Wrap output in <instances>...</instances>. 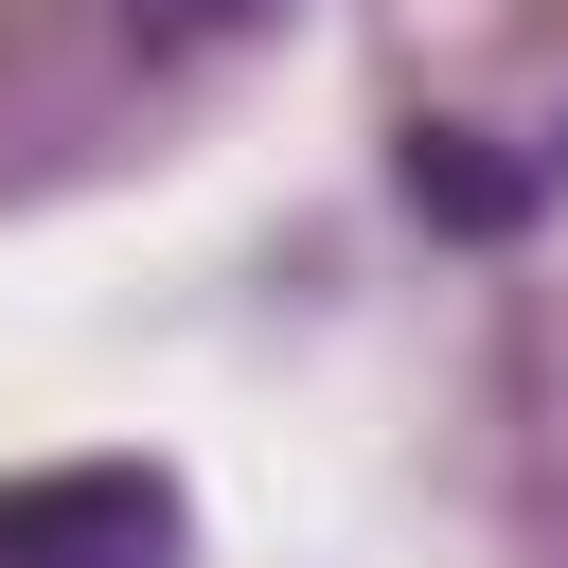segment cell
I'll list each match as a JSON object with an SVG mask.
<instances>
[{"mask_svg":"<svg viewBox=\"0 0 568 568\" xmlns=\"http://www.w3.org/2000/svg\"><path fill=\"white\" fill-rule=\"evenodd\" d=\"M0 568H178V479H160V462L0 479Z\"/></svg>","mask_w":568,"mask_h":568,"instance_id":"1","label":"cell"},{"mask_svg":"<svg viewBox=\"0 0 568 568\" xmlns=\"http://www.w3.org/2000/svg\"><path fill=\"white\" fill-rule=\"evenodd\" d=\"M124 18H160V36H248L266 0H124Z\"/></svg>","mask_w":568,"mask_h":568,"instance_id":"2","label":"cell"}]
</instances>
